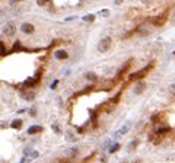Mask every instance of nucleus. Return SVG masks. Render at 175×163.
Here are the masks:
<instances>
[{"mask_svg": "<svg viewBox=\"0 0 175 163\" xmlns=\"http://www.w3.org/2000/svg\"><path fill=\"white\" fill-rule=\"evenodd\" d=\"M12 3H21V2H23V0H10Z\"/></svg>", "mask_w": 175, "mask_h": 163, "instance_id": "b1692460", "label": "nucleus"}, {"mask_svg": "<svg viewBox=\"0 0 175 163\" xmlns=\"http://www.w3.org/2000/svg\"><path fill=\"white\" fill-rule=\"evenodd\" d=\"M47 3H48V0H36V5L38 6H47Z\"/></svg>", "mask_w": 175, "mask_h": 163, "instance_id": "2eb2a0df", "label": "nucleus"}, {"mask_svg": "<svg viewBox=\"0 0 175 163\" xmlns=\"http://www.w3.org/2000/svg\"><path fill=\"white\" fill-rule=\"evenodd\" d=\"M10 127L15 128V130H21L22 128V119H19V118L13 119V121H12V124H10Z\"/></svg>", "mask_w": 175, "mask_h": 163, "instance_id": "6e6552de", "label": "nucleus"}, {"mask_svg": "<svg viewBox=\"0 0 175 163\" xmlns=\"http://www.w3.org/2000/svg\"><path fill=\"white\" fill-rule=\"evenodd\" d=\"M140 2H142L143 5H146V6H150V5H153L155 0H140Z\"/></svg>", "mask_w": 175, "mask_h": 163, "instance_id": "dca6fc26", "label": "nucleus"}, {"mask_svg": "<svg viewBox=\"0 0 175 163\" xmlns=\"http://www.w3.org/2000/svg\"><path fill=\"white\" fill-rule=\"evenodd\" d=\"M149 71V69H145V70H140L139 73H134V74H131V79H139V77H143L145 74Z\"/></svg>", "mask_w": 175, "mask_h": 163, "instance_id": "f8f14e48", "label": "nucleus"}, {"mask_svg": "<svg viewBox=\"0 0 175 163\" xmlns=\"http://www.w3.org/2000/svg\"><path fill=\"white\" fill-rule=\"evenodd\" d=\"M29 160H31V159H28V157H23V159H22V160H21L19 163H28Z\"/></svg>", "mask_w": 175, "mask_h": 163, "instance_id": "aec40b11", "label": "nucleus"}, {"mask_svg": "<svg viewBox=\"0 0 175 163\" xmlns=\"http://www.w3.org/2000/svg\"><path fill=\"white\" fill-rule=\"evenodd\" d=\"M137 144H139V141H137V140H134V141H133V143H131V144H130V146H129V147H130V150H131V148H133V147H136V146H137Z\"/></svg>", "mask_w": 175, "mask_h": 163, "instance_id": "a211bd4d", "label": "nucleus"}, {"mask_svg": "<svg viewBox=\"0 0 175 163\" xmlns=\"http://www.w3.org/2000/svg\"><path fill=\"white\" fill-rule=\"evenodd\" d=\"M21 31H22L23 34H27V35H31V34H34L35 26H34L31 22H23V23L21 25Z\"/></svg>", "mask_w": 175, "mask_h": 163, "instance_id": "20e7f679", "label": "nucleus"}, {"mask_svg": "<svg viewBox=\"0 0 175 163\" xmlns=\"http://www.w3.org/2000/svg\"><path fill=\"white\" fill-rule=\"evenodd\" d=\"M44 128L41 127V125H32V127H29L28 128V134L29 135H34V134H38V133H41Z\"/></svg>", "mask_w": 175, "mask_h": 163, "instance_id": "0eeeda50", "label": "nucleus"}, {"mask_svg": "<svg viewBox=\"0 0 175 163\" xmlns=\"http://www.w3.org/2000/svg\"><path fill=\"white\" fill-rule=\"evenodd\" d=\"M57 83H58V80H54V82L51 83V89H54V87L57 86Z\"/></svg>", "mask_w": 175, "mask_h": 163, "instance_id": "4be33fe9", "label": "nucleus"}, {"mask_svg": "<svg viewBox=\"0 0 175 163\" xmlns=\"http://www.w3.org/2000/svg\"><path fill=\"white\" fill-rule=\"evenodd\" d=\"M111 47H112V38L111 36H104V38L98 42V51L105 54L111 49Z\"/></svg>", "mask_w": 175, "mask_h": 163, "instance_id": "f257e3e1", "label": "nucleus"}, {"mask_svg": "<svg viewBox=\"0 0 175 163\" xmlns=\"http://www.w3.org/2000/svg\"><path fill=\"white\" fill-rule=\"evenodd\" d=\"M82 20H83V22H86V23H92V22L95 20V15H93V13H89V15H85V16L82 18Z\"/></svg>", "mask_w": 175, "mask_h": 163, "instance_id": "9b49d317", "label": "nucleus"}, {"mask_svg": "<svg viewBox=\"0 0 175 163\" xmlns=\"http://www.w3.org/2000/svg\"><path fill=\"white\" fill-rule=\"evenodd\" d=\"M54 57L57 60H67L69 58V53L66 51V49H57V51H54Z\"/></svg>", "mask_w": 175, "mask_h": 163, "instance_id": "39448f33", "label": "nucleus"}, {"mask_svg": "<svg viewBox=\"0 0 175 163\" xmlns=\"http://www.w3.org/2000/svg\"><path fill=\"white\" fill-rule=\"evenodd\" d=\"M171 22H172V23L175 25V10H174L172 13H171Z\"/></svg>", "mask_w": 175, "mask_h": 163, "instance_id": "6ab92c4d", "label": "nucleus"}, {"mask_svg": "<svg viewBox=\"0 0 175 163\" xmlns=\"http://www.w3.org/2000/svg\"><path fill=\"white\" fill-rule=\"evenodd\" d=\"M21 96L25 99V101H28V102H31V101H34V98H35V93L32 92V90H28V92H21Z\"/></svg>", "mask_w": 175, "mask_h": 163, "instance_id": "423d86ee", "label": "nucleus"}, {"mask_svg": "<svg viewBox=\"0 0 175 163\" xmlns=\"http://www.w3.org/2000/svg\"><path fill=\"white\" fill-rule=\"evenodd\" d=\"M29 114H31V115H32V117H34V115H35V109H34V108H32V109H29Z\"/></svg>", "mask_w": 175, "mask_h": 163, "instance_id": "5701e85b", "label": "nucleus"}, {"mask_svg": "<svg viewBox=\"0 0 175 163\" xmlns=\"http://www.w3.org/2000/svg\"><path fill=\"white\" fill-rule=\"evenodd\" d=\"M16 23L15 22H12V20H9L5 26H3V35L5 36H13L15 34H16Z\"/></svg>", "mask_w": 175, "mask_h": 163, "instance_id": "f03ea898", "label": "nucleus"}, {"mask_svg": "<svg viewBox=\"0 0 175 163\" xmlns=\"http://www.w3.org/2000/svg\"><path fill=\"white\" fill-rule=\"evenodd\" d=\"M85 77L89 80V82H96V80H98V76H96L93 71H88V73L85 74Z\"/></svg>", "mask_w": 175, "mask_h": 163, "instance_id": "9d476101", "label": "nucleus"}, {"mask_svg": "<svg viewBox=\"0 0 175 163\" xmlns=\"http://www.w3.org/2000/svg\"><path fill=\"white\" fill-rule=\"evenodd\" d=\"M124 2V0H114V5H117V6H120L121 3Z\"/></svg>", "mask_w": 175, "mask_h": 163, "instance_id": "412c9836", "label": "nucleus"}, {"mask_svg": "<svg viewBox=\"0 0 175 163\" xmlns=\"http://www.w3.org/2000/svg\"><path fill=\"white\" fill-rule=\"evenodd\" d=\"M129 130H130V124L127 122L126 125H123V127H121V130L115 134V137H117V135H124V134H127V133H129Z\"/></svg>", "mask_w": 175, "mask_h": 163, "instance_id": "1a4fd4ad", "label": "nucleus"}, {"mask_svg": "<svg viewBox=\"0 0 175 163\" xmlns=\"http://www.w3.org/2000/svg\"><path fill=\"white\" fill-rule=\"evenodd\" d=\"M99 15L104 16V18H107V16H109V10H108V9H102L101 12H99Z\"/></svg>", "mask_w": 175, "mask_h": 163, "instance_id": "4468645a", "label": "nucleus"}, {"mask_svg": "<svg viewBox=\"0 0 175 163\" xmlns=\"http://www.w3.org/2000/svg\"><path fill=\"white\" fill-rule=\"evenodd\" d=\"M145 90H146V83H145L143 80L136 82V84H134V87H133V92H134V95H142Z\"/></svg>", "mask_w": 175, "mask_h": 163, "instance_id": "7ed1b4c3", "label": "nucleus"}, {"mask_svg": "<svg viewBox=\"0 0 175 163\" xmlns=\"http://www.w3.org/2000/svg\"><path fill=\"white\" fill-rule=\"evenodd\" d=\"M118 148H120V144H118V143H115L114 146H111V148H109V153H115Z\"/></svg>", "mask_w": 175, "mask_h": 163, "instance_id": "ddd939ff", "label": "nucleus"}, {"mask_svg": "<svg viewBox=\"0 0 175 163\" xmlns=\"http://www.w3.org/2000/svg\"><path fill=\"white\" fill-rule=\"evenodd\" d=\"M51 127H53V130H54V131H56L57 134H61V130L58 128V125H57V124H53Z\"/></svg>", "mask_w": 175, "mask_h": 163, "instance_id": "f3484780", "label": "nucleus"}]
</instances>
